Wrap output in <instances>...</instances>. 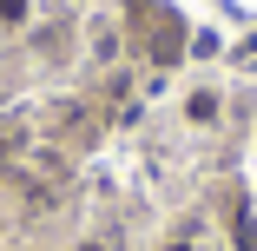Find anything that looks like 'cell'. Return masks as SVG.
<instances>
[{
  "instance_id": "1",
  "label": "cell",
  "mask_w": 257,
  "mask_h": 251,
  "mask_svg": "<svg viewBox=\"0 0 257 251\" xmlns=\"http://www.w3.org/2000/svg\"><path fill=\"white\" fill-rule=\"evenodd\" d=\"M191 119H218V99L211 93H191Z\"/></svg>"
},
{
  "instance_id": "2",
  "label": "cell",
  "mask_w": 257,
  "mask_h": 251,
  "mask_svg": "<svg viewBox=\"0 0 257 251\" xmlns=\"http://www.w3.org/2000/svg\"><path fill=\"white\" fill-rule=\"evenodd\" d=\"M0 20H7V27H14V20H27V0H0Z\"/></svg>"
},
{
  "instance_id": "3",
  "label": "cell",
  "mask_w": 257,
  "mask_h": 251,
  "mask_svg": "<svg viewBox=\"0 0 257 251\" xmlns=\"http://www.w3.org/2000/svg\"><path fill=\"white\" fill-rule=\"evenodd\" d=\"M165 251H191V244H165Z\"/></svg>"
}]
</instances>
